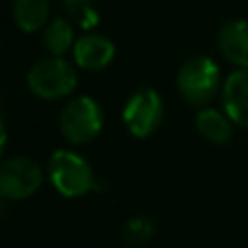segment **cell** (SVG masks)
Returning <instances> with one entry per match:
<instances>
[{
    "mask_svg": "<svg viewBox=\"0 0 248 248\" xmlns=\"http://www.w3.org/2000/svg\"><path fill=\"white\" fill-rule=\"evenodd\" d=\"M219 48L227 60L248 68V21L231 19L219 29Z\"/></svg>",
    "mask_w": 248,
    "mask_h": 248,
    "instance_id": "9c48e42d",
    "label": "cell"
},
{
    "mask_svg": "<svg viewBox=\"0 0 248 248\" xmlns=\"http://www.w3.org/2000/svg\"><path fill=\"white\" fill-rule=\"evenodd\" d=\"M43 182L41 167L27 157H14L0 165V198L23 200L39 190Z\"/></svg>",
    "mask_w": 248,
    "mask_h": 248,
    "instance_id": "8992f818",
    "label": "cell"
},
{
    "mask_svg": "<svg viewBox=\"0 0 248 248\" xmlns=\"http://www.w3.org/2000/svg\"><path fill=\"white\" fill-rule=\"evenodd\" d=\"M6 140H8V134H6L4 120H2V116H0V155H2V151H4V147H6Z\"/></svg>",
    "mask_w": 248,
    "mask_h": 248,
    "instance_id": "9a60e30c",
    "label": "cell"
},
{
    "mask_svg": "<svg viewBox=\"0 0 248 248\" xmlns=\"http://www.w3.org/2000/svg\"><path fill=\"white\" fill-rule=\"evenodd\" d=\"M176 85L188 103L203 105L217 93L219 66L209 56H192L180 66Z\"/></svg>",
    "mask_w": 248,
    "mask_h": 248,
    "instance_id": "7a4b0ae2",
    "label": "cell"
},
{
    "mask_svg": "<svg viewBox=\"0 0 248 248\" xmlns=\"http://www.w3.org/2000/svg\"><path fill=\"white\" fill-rule=\"evenodd\" d=\"M48 178L52 186L66 198H78L91 190L93 170L89 163L68 149H58L48 159Z\"/></svg>",
    "mask_w": 248,
    "mask_h": 248,
    "instance_id": "6da1fadb",
    "label": "cell"
},
{
    "mask_svg": "<svg viewBox=\"0 0 248 248\" xmlns=\"http://www.w3.org/2000/svg\"><path fill=\"white\" fill-rule=\"evenodd\" d=\"M31 91L43 99H60L74 91L78 78L72 64L64 58L50 56L39 60L27 74Z\"/></svg>",
    "mask_w": 248,
    "mask_h": 248,
    "instance_id": "3957f363",
    "label": "cell"
},
{
    "mask_svg": "<svg viewBox=\"0 0 248 248\" xmlns=\"http://www.w3.org/2000/svg\"><path fill=\"white\" fill-rule=\"evenodd\" d=\"M223 105L231 120L248 128V68L232 72L223 85Z\"/></svg>",
    "mask_w": 248,
    "mask_h": 248,
    "instance_id": "ba28073f",
    "label": "cell"
},
{
    "mask_svg": "<svg viewBox=\"0 0 248 248\" xmlns=\"http://www.w3.org/2000/svg\"><path fill=\"white\" fill-rule=\"evenodd\" d=\"M64 8L81 29H91L99 21V14L93 8L91 0H64Z\"/></svg>",
    "mask_w": 248,
    "mask_h": 248,
    "instance_id": "4fadbf2b",
    "label": "cell"
},
{
    "mask_svg": "<svg viewBox=\"0 0 248 248\" xmlns=\"http://www.w3.org/2000/svg\"><path fill=\"white\" fill-rule=\"evenodd\" d=\"M43 43L46 50H50L54 56L66 52L74 45V29L70 21L64 17L50 19L43 29Z\"/></svg>",
    "mask_w": 248,
    "mask_h": 248,
    "instance_id": "7c38bea8",
    "label": "cell"
},
{
    "mask_svg": "<svg viewBox=\"0 0 248 248\" xmlns=\"http://www.w3.org/2000/svg\"><path fill=\"white\" fill-rule=\"evenodd\" d=\"M48 0H14V19L25 33L37 31L46 23Z\"/></svg>",
    "mask_w": 248,
    "mask_h": 248,
    "instance_id": "8fae6325",
    "label": "cell"
},
{
    "mask_svg": "<svg viewBox=\"0 0 248 248\" xmlns=\"http://www.w3.org/2000/svg\"><path fill=\"white\" fill-rule=\"evenodd\" d=\"M103 126V110L91 97H76L60 112V132L72 143L93 140Z\"/></svg>",
    "mask_w": 248,
    "mask_h": 248,
    "instance_id": "277c9868",
    "label": "cell"
},
{
    "mask_svg": "<svg viewBox=\"0 0 248 248\" xmlns=\"http://www.w3.org/2000/svg\"><path fill=\"white\" fill-rule=\"evenodd\" d=\"M122 118L126 128L136 138L151 136L163 120V101L159 93L151 87H140L126 101Z\"/></svg>",
    "mask_w": 248,
    "mask_h": 248,
    "instance_id": "5b68a950",
    "label": "cell"
},
{
    "mask_svg": "<svg viewBox=\"0 0 248 248\" xmlns=\"http://www.w3.org/2000/svg\"><path fill=\"white\" fill-rule=\"evenodd\" d=\"M153 232V227L145 219H134L126 227V238L130 242H145Z\"/></svg>",
    "mask_w": 248,
    "mask_h": 248,
    "instance_id": "5bb4252c",
    "label": "cell"
},
{
    "mask_svg": "<svg viewBox=\"0 0 248 248\" xmlns=\"http://www.w3.org/2000/svg\"><path fill=\"white\" fill-rule=\"evenodd\" d=\"M114 56V45L110 39L97 35V33H85L74 43V58L78 66L85 70H99L105 68Z\"/></svg>",
    "mask_w": 248,
    "mask_h": 248,
    "instance_id": "52a82bcc",
    "label": "cell"
},
{
    "mask_svg": "<svg viewBox=\"0 0 248 248\" xmlns=\"http://www.w3.org/2000/svg\"><path fill=\"white\" fill-rule=\"evenodd\" d=\"M196 128L205 140L213 143H225L231 140L232 134L229 118L217 108H202L196 114Z\"/></svg>",
    "mask_w": 248,
    "mask_h": 248,
    "instance_id": "30bf717a",
    "label": "cell"
}]
</instances>
